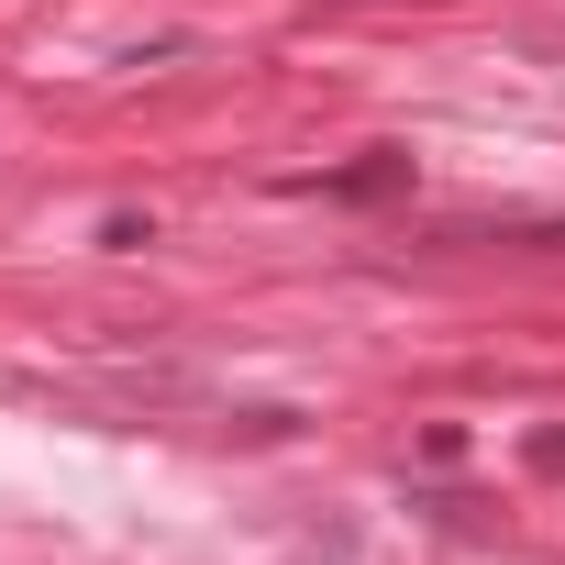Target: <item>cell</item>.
<instances>
[{
  "label": "cell",
  "instance_id": "1",
  "mask_svg": "<svg viewBox=\"0 0 565 565\" xmlns=\"http://www.w3.org/2000/svg\"><path fill=\"white\" fill-rule=\"evenodd\" d=\"M322 200H399L411 189V156L399 145H377V156H355V167H333V178H311Z\"/></svg>",
  "mask_w": 565,
  "mask_h": 565
},
{
  "label": "cell",
  "instance_id": "2",
  "mask_svg": "<svg viewBox=\"0 0 565 565\" xmlns=\"http://www.w3.org/2000/svg\"><path fill=\"white\" fill-rule=\"evenodd\" d=\"M145 244H156L145 211H111V222H100V255H145Z\"/></svg>",
  "mask_w": 565,
  "mask_h": 565
},
{
  "label": "cell",
  "instance_id": "3",
  "mask_svg": "<svg viewBox=\"0 0 565 565\" xmlns=\"http://www.w3.org/2000/svg\"><path fill=\"white\" fill-rule=\"evenodd\" d=\"M521 455H532V477H565V433H532Z\"/></svg>",
  "mask_w": 565,
  "mask_h": 565
}]
</instances>
